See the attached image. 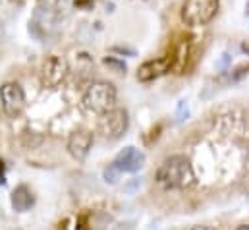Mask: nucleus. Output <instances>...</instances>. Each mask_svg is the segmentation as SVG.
Here are the masks:
<instances>
[{
  "label": "nucleus",
  "mask_w": 249,
  "mask_h": 230,
  "mask_svg": "<svg viewBox=\"0 0 249 230\" xmlns=\"http://www.w3.org/2000/svg\"><path fill=\"white\" fill-rule=\"evenodd\" d=\"M157 182L166 190H187L195 184V172L189 159L182 155L168 157L157 171Z\"/></svg>",
  "instance_id": "obj_1"
},
{
  "label": "nucleus",
  "mask_w": 249,
  "mask_h": 230,
  "mask_svg": "<svg viewBox=\"0 0 249 230\" xmlns=\"http://www.w3.org/2000/svg\"><path fill=\"white\" fill-rule=\"evenodd\" d=\"M116 101H118V91H116V87L112 83L95 81L85 89L81 105H83V109L87 113L103 116L116 107Z\"/></svg>",
  "instance_id": "obj_2"
},
{
  "label": "nucleus",
  "mask_w": 249,
  "mask_h": 230,
  "mask_svg": "<svg viewBox=\"0 0 249 230\" xmlns=\"http://www.w3.org/2000/svg\"><path fill=\"white\" fill-rule=\"evenodd\" d=\"M220 0H186L182 6V19L189 27H201L214 19Z\"/></svg>",
  "instance_id": "obj_3"
},
{
  "label": "nucleus",
  "mask_w": 249,
  "mask_h": 230,
  "mask_svg": "<svg viewBox=\"0 0 249 230\" xmlns=\"http://www.w3.org/2000/svg\"><path fill=\"white\" fill-rule=\"evenodd\" d=\"M127 126H129L127 111L114 107L112 111H108L107 115L101 116V120H99V134L107 141H116V139H120L127 132Z\"/></svg>",
  "instance_id": "obj_4"
},
{
  "label": "nucleus",
  "mask_w": 249,
  "mask_h": 230,
  "mask_svg": "<svg viewBox=\"0 0 249 230\" xmlns=\"http://www.w3.org/2000/svg\"><path fill=\"white\" fill-rule=\"evenodd\" d=\"M58 27V14L53 6L49 4H43L35 10L33 14V19L29 21V31L33 37L37 39H45V37H51Z\"/></svg>",
  "instance_id": "obj_5"
},
{
  "label": "nucleus",
  "mask_w": 249,
  "mask_h": 230,
  "mask_svg": "<svg viewBox=\"0 0 249 230\" xmlns=\"http://www.w3.org/2000/svg\"><path fill=\"white\" fill-rule=\"evenodd\" d=\"M0 105L8 118H18L25 109V93L19 83L6 81L0 87Z\"/></svg>",
  "instance_id": "obj_6"
},
{
  "label": "nucleus",
  "mask_w": 249,
  "mask_h": 230,
  "mask_svg": "<svg viewBox=\"0 0 249 230\" xmlns=\"http://www.w3.org/2000/svg\"><path fill=\"white\" fill-rule=\"evenodd\" d=\"M68 72H70V66H68L66 58L51 55L41 66V85L47 87V89L58 87L66 79Z\"/></svg>",
  "instance_id": "obj_7"
},
{
  "label": "nucleus",
  "mask_w": 249,
  "mask_h": 230,
  "mask_svg": "<svg viewBox=\"0 0 249 230\" xmlns=\"http://www.w3.org/2000/svg\"><path fill=\"white\" fill-rule=\"evenodd\" d=\"M91 145H93V134L89 130H83V128L73 130L68 137V153L79 163L87 159Z\"/></svg>",
  "instance_id": "obj_8"
},
{
  "label": "nucleus",
  "mask_w": 249,
  "mask_h": 230,
  "mask_svg": "<svg viewBox=\"0 0 249 230\" xmlns=\"http://www.w3.org/2000/svg\"><path fill=\"white\" fill-rule=\"evenodd\" d=\"M143 165H145V155L137 147H131V145L124 147L114 157V163H112V167L120 172H137L143 169Z\"/></svg>",
  "instance_id": "obj_9"
},
{
  "label": "nucleus",
  "mask_w": 249,
  "mask_h": 230,
  "mask_svg": "<svg viewBox=\"0 0 249 230\" xmlns=\"http://www.w3.org/2000/svg\"><path fill=\"white\" fill-rule=\"evenodd\" d=\"M170 68H172V58L170 57L147 60V62H143V64L139 66V70H137V79L143 81V83L155 81V79H159L160 76H164Z\"/></svg>",
  "instance_id": "obj_10"
},
{
  "label": "nucleus",
  "mask_w": 249,
  "mask_h": 230,
  "mask_svg": "<svg viewBox=\"0 0 249 230\" xmlns=\"http://www.w3.org/2000/svg\"><path fill=\"white\" fill-rule=\"evenodd\" d=\"M35 203V197H33V192L27 188V186H18L14 192H12V207L18 211V213H25L33 207Z\"/></svg>",
  "instance_id": "obj_11"
},
{
  "label": "nucleus",
  "mask_w": 249,
  "mask_h": 230,
  "mask_svg": "<svg viewBox=\"0 0 249 230\" xmlns=\"http://www.w3.org/2000/svg\"><path fill=\"white\" fill-rule=\"evenodd\" d=\"M105 64H107V66H110V68H114L116 72H125L124 62H120V60H116V58H112V57L105 58Z\"/></svg>",
  "instance_id": "obj_12"
},
{
  "label": "nucleus",
  "mask_w": 249,
  "mask_h": 230,
  "mask_svg": "<svg viewBox=\"0 0 249 230\" xmlns=\"http://www.w3.org/2000/svg\"><path fill=\"white\" fill-rule=\"evenodd\" d=\"M118 174H120V171H116L114 167H108V169L105 171V180H107V182H110V184H116Z\"/></svg>",
  "instance_id": "obj_13"
},
{
  "label": "nucleus",
  "mask_w": 249,
  "mask_h": 230,
  "mask_svg": "<svg viewBox=\"0 0 249 230\" xmlns=\"http://www.w3.org/2000/svg\"><path fill=\"white\" fill-rule=\"evenodd\" d=\"M73 2H75L77 8H89L93 4V0H73Z\"/></svg>",
  "instance_id": "obj_14"
},
{
  "label": "nucleus",
  "mask_w": 249,
  "mask_h": 230,
  "mask_svg": "<svg viewBox=\"0 0 249 230\" xmlns=\"http://www.w3.org/2000/svg\"><path fill=\"white\" fill-rule=\"evenodd\" d=\"M6 180H4V163L0 161V184H4Z\"/></svg>",
  "instance_id": "obj_15"
},
{
  "label": "nucleus",
  "mask_w": 249,
  "mask_h": 230,
  "mask_svg": "<svg viewBox=\"0 0 249 230\" xmlns=\"http://www.w3.org/2000/svg\"><path fill=\"white\" fill-rule=\"evenodd\" d=\"M191 230H216V229H213V227H203V225H201V227H193Z\"/></svg>",
  "instance_id": "obj_16"
},
{
  "label": "nucleus",
  "mask_w": 249,
  "mask_h": 230,
  "mask_svg": "<svg viewBox=\"0 0 249 230\" xmlns=\"http://www.w3.org/2000/svg\"><path fill=\"white\" fill-rule=\"evenodd\" d=\"M242 51H244V53H246V55L249 57V41H248V43H244V45H242Z\"/></svg>",
  "instance_id": "obj_17"
},
{
  "label": "nucleus",
  "mask_w": 249,
  "mask_h": 230,
  "mask_svg": "<svg viewBox=\"0 0 249 230\" xmlns=\"http://www.w3.org/2000/svg\"><path fill=\"white\" fill-rule=\"evenodd\" d=\"M236 230H249V225H242V227H238Z\"/></svg>",
  "instance_id": "obj_18"
},
{
  "label": "nucleus",
  "mask_w": 249,
  "mask_h": 230,
  "mask_svg": "<svg viewBox=\"0 0 249 230\" xmlns=\"http://www.w3.org/2000/svg\"><path fill=\"white\" fill-rule=\"evenodd\" d=\"M246 10H248V14H249V2H248V6H246Z\"/></svg>",
  "instance_id": "obj_19"
},
{
  "label": "nucleus",
  "mask_w": 249,
  "mask_h": 230,
  "mask_svg": "<svg viewBox=\"0 0 249 230\" xmlns=\"http://www.w3.org/2000/svg\"><path fill=\"white\" fill-rule=\"evenodd\" d=\"M248 159H249V145H248Z\"/></svg>",
  "instance_id": "obj_20"
}]
</instances>
